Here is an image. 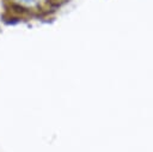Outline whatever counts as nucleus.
I'll list each match as a JSON object with an SVG mask.
<instances>
[{"mask_svg":"<svg viewBox=\"0 0 153 152\" xmlns=\"http://www.w3.org/2000/svg\"><path fill=\"white\" fill-rule=\"evenodd\" d=\"M19 1H22V2H25V4H32L35 0H19Z\"/></svg>","mask_w":153,"mask_h":152,"instance_id":"1","label":"nucleus"}]
</instances>
